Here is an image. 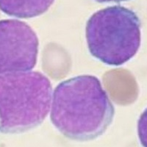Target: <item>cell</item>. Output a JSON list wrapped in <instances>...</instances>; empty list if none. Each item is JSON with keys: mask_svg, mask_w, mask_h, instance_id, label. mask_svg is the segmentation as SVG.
I'll use <instances>...</instances> for the list:
<instances>
[{"mask_svg": "<svg viewBox=\"0 0 147 147\" xmlns=\"http://www.w3.org/2000/svg\"><path fill=\"white\" fill-rule=\"evenodd\" d=\"M115 108L99 79L80 75L62 81L55 88L50 119L67 138L89 141L102 136L113 121Z\"/></svg>", "mask_w": 147, "mask_h": 147, "instance_id": "1", "label": "cell"}, {"mask_svg": "<svg viewBox=\"0 0 147 147\" xmlns=\"http://www.w3.org/2000/svg\"><path fill=\"white\" fill-rule=\"evenodd\" d=\"M52 86L39 71L0 74V132L18 134L36 128L51 108Z\"/></svg>", "mask_w": 147, "mask_h": 147, "instance_id": "2", "label": "cell"}, {"mask_svg": "<svg viewBox=\"0 0 147 147\" xmlns=\"http://www.w3.org/2000/svg\"><path fill=\"white\" fill-rule=\"evenodd\" d=\"M140 18L130 9L115 5L94 13L85 27L90 55L109 65H121L137 54L141 43Z\"/></svg>", "mask_w": 147, "mask_h": 147, "instance_id": "3", "label": "cell"}, {"mask_svg": "<svg viewBox=\"0 0 147 147\" xmlns=\"http://www.w3.org/2000/svg\"><path fill=\"white\" fill-rule=\"evenodd\" d=\"M37 34L25 22L0 21V74L31 71L38 55Z\"/></svg>", "mask_w": 147, "mask_h": 147, "instance_id": "4", "label": "cell"}, {"mask_svg": "<svg viewBox=\"0 0 147 147\" xmlns=\"http://www.w3.org/2000/svg\"><path fill=\"white\" fill-rule=\"evenodd\" d=\"M55 0H0V10L10 16L31 18L44 14Z\"/></svg>", "mask_w": 147, "mask_h": 147, "instance_id": "5", "label": "cell"}, {"mask_svg": "<svg viewBox=\"0 0 147 147\" xmlns=\"http://www.w3.org/2000/svg\"><path fill=\"white\" fill-rule=\"evenodd\" d=\"M138 135L140 144L147 147V108L140 115L138 121Z\"/></svg>", "mask_w": 147, "mask_h": 147, "instance_id": "6", "label": "cell"}, {"mask_svg": "<svg viewBox=\"0 0 147 147\" xmlns=\"http://www.w3.org/2000/svg\"><path fill=\"white\" fill-rule=\"evenodd\" d=\"M94 1L99 3H105V2H121L129 1V0H94Z\"/></svg>", "mask_w": 147, "mask_h": 147, "instance_id": "7", "label": "cell"}]
</instances>
